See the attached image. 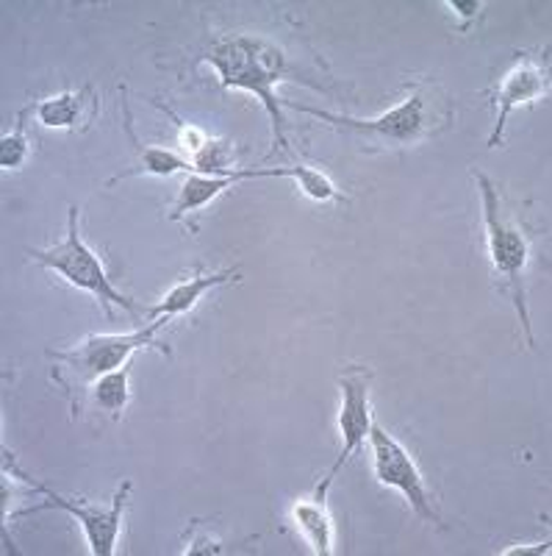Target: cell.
<instances>
[{
    "label": "cell",
    "instance_id": "obj_1",
    "mask_svg": "<svg viewBox=\"0 0 552 556\" xmlns=\"http://www.w3.org/2000/svg\"><path fill=\"white\" fill-rule=\"evenodd\" d=\"M197 62H206L217 70L222 89H242L264 103L272 126V153L278 148H290L286 142V121H283V101H278L275 87L281 81L308 84L306 73L292 62L290 51L267 34H226L208 45ZM311 87V84H308Z\"/></svg>",
    "mask_w": 552,
    "mask_h": 556
},
{
    "label": "cell",
    "instance_id": "obj_2",
    "mask_svg": "<svg viewBox=\"0 0 552 556\" xmlns=\"http://www.w3.org/2000/svg\"><path fill=\"white\" fill-rule=\"evenodd\" d=\"M286 109L308 114L314 121L331 123L339 131L352 134V137L367 148V151H389V148H414L420 142L439 137L447 131L452 123V103L450 96L436 81H416L408 89V96L402 98L397 106L389 112L361 121V117H350V114H333L328 109H311L300 106V103L283 101Z\"/></svg>",
    "mask_w": 552,
    "mask_h": 556
},
{
    "label": "cell",
    "instance_id": "obj_3",
    "mask_svg": "<svg viewBox=\"0 0 552 556\" xmlns=\"http://www.w3.org/2000/svg\"><path fill=\"white\" fill-rule=\"evenodd\" d=\"M475 181L480 190V215H484L491 270L500 281L502 295H509L514 304L516 320L525 331V342L534 348V326H530V312H527V265H530V253H534V235L514 215V208L505 203L500 187L486 173H475Z\"/></svg>",
    "mask_w": 552,
    "mask_h": 556
},
{
    "label": "cell",
    "instance_id": "obj_4",
    "mask_svg": "<svg viewBox=\"0 0 552 556\" xmlns=\"http://www.w3.org/2000/svg\"><path fill=\"white\" fill-rule=\"evenodd\" d=\"M164 326L167 320H153L145 329L128 331V334H89L87 340L67 351L48 348V359L53 362V379L69 395L73 409H84V399L89 395V387L94 381L112 370L131 365V356L142 348L156 345V337Z\"/></svg>",
    "mask_w": 552,
    "mask_h": 556
},
{
    "label": "cell",
    "instance_id": "obj_5",
    "mask_svg": "<svg viewBox=\"0 0 552 556\" xmlns=\"http://www.w3.org/2000/svg\"><path fill=\"white\" fill-rule=\"evenodd\" d=\"M28 256L37 265L48 267L59 278H64L69 287H76V290L98 298V304L103 306L106 317H114L112 306H119V309L128 312L131 317H142V320L147 317V306H139L133 298L123 295L112 285V278L106 276V267H103L101 256L84 242L81 231H78V206H69L67 235H64V240L51 248H31Z\"/></svg>",
    "mask_w": 552,
    "mask_h": 556
},
{
    "label": "cell",
    "instance_id": "obj_6",
    "mask_svg": "<svg viewBox=\"0 0 552 556\" xmlns=\"http://www.w3.org/2000/svg\"><path fill=\"white\" fill-rule=\"evenodd\" d=\"M3 470H7V476H12L14 481H23L31 493L42 495L44 498V504L34 506V509H26V515L42 513V509H62V513H67L69 518H76L78 523H81L84 538H87V545H89V554L92 556L117 554L119 531H123V515H126L128 498H131V490H133L131 479H123V484H119L117 493H114L112 504L98 506V504H89V501L67 498V495L56 493V490L44 484V481H37L34 476H28L26 470L20 468L9 451L3 454Z\"/></svg>",
    "mask_w": 552,
    "mask_h": 556
},
{
    "label": "cell",
    "instance_id": "obj_7",
    "mask_svg": "<svg viewBox=\"0 0 552 556\" xmlns=\"http://www.w3.org/2000/svg\"><path fill=\"white\" fill-rule=\"evenodd\" d=\"M372 445V468H375V479L383 486H391L402 498L408 501L411 513L422 520V523L441 526L439 506H436L434 493L427 490L425 479H422L420 468H416L414 456L408 454L402 443H397L389 431L381 424H372L370 431Z\"/></svg>",
    "mask_w": 552,
    "mask_h": 556
},
{
    "label": "cell",
    "instance_id": "obj_8",
    "mask_svg": "<svg viewBox=\"0 0 552 556\" xmlns=\"http://www.w3.org/2000/svg\"><path fill=\"white\" fill-rule=\"evenodd\" d=\"M370 381L372 370L364 365H350L342 370L339 387H342V406H339V437H342V451L325 479L317 484V495H328L331 484L336 481L339 470L345 468L347 462L356 454L364 451V443L370 440L372 431V412H370Z\"/></svg>",
    "mask_w": 552,
    "mask_h": 556
},
{
    "label": "cell",
    "instance_id": "obj_9",
    "mask_svg": "<svg viewBox=\"0 0 552 556\" xmlns=\"http://www.w3.org/2000/svg\"><path fill=\"white\" fill-rule=\"evenodd\" d=\"M547 96H550V62H547V56L541 59L534 56V53H519L497 81L495 128H491L486 146L500 148L511 114L519 106L536 103Z\"/></svg>",
    "mask_w": 552,
    "mask_h": 556
},
{
    "label": "cell",
    "instance_id": "obj_10",
    "mask_svg": "<svg viewBox=\"0 0 552 556\" xmlns=\"http://www.w3.org/2000/svg\"><path fill=\"white\" fill-rule=\"evenodd\" d=\"M247 178H292V167H270V170H236L233 176H189L187 181L181 184V190H178L176 201H172L170 215L167 220L178 223L189 215H197L201 208H206L214 198H220L222 192L231 190L233 184L247 181Z\"/></svg>",
    "mask_w": 552,
    "mask_h": 556
},
{
    "label": "cell",
    "instance_id": "obj_11",
    "mask_svg": "<svg viewBox=\"0 0 552 556\" xmlns=\"http://www.w3.org/2000/svg\"><path fill=\"white\" fill-rule=\"evenodd\" d=\"M119 92H123V112H126V134H128V139H131L133 151H137V159H133L131 170L114 176L112 181H106V187H112V184H117V181H128V178H137V176L170 178V176H176V173H189V176H195L197 173L195 165H192L187 156H181V153L170 151V148L142 146V142H139L137 131H133L131 106H128V101H126V87L119 89Z\"/></svg>",
    "mask_w": 552,
    "mask_h": 556
},
{
    "label": "cell",
    "instance_id": "obj_12",
    "mask_svg": "<svg viewBox=\"0 0 552 556\" xmlns=\"http://www.w3.org/2000/svg\"><path fill=\"white\" fill-rule=\"evenodd\" d=\"M39 126L59 128V131H87L89 123L98 114V96L92 84H84L78 92H62V96L44 98L34 103Z\"/></svg>",
    "mask_w": 552,
    "mask_h": 556
},
{
    "label": "cell",
    "instance_id": "obj_13",
    "mask_svg": "<svg viewBox=\"0 0 552 556\" xmlns=\"http://www.w3.org/2000/svg\"><path fill=\"white\" fill-rule=\"evenodd\" d=\"M231 281H239V270H233V267H228V270H217V273H208V276H192L187 278V281H181V285L172 287L167 295L158 301L156 306H147V323L153 320H167L172 323L176 317L187 315V312H192L197 306V301H201L206 292L217 290V287L222 285H231Z\"/></svg>",
    "mask_w": 552,
    "mask_h": 556
},
{
    "label": "cell",
    "instance_id": "obj_14",
    "mask_svg": "<svg viewBox=\"0 0 552 556\" xmlns=\"http://www.w3.org/2000/svg\"><path fill=\"white\" fill-rule=\"evenodd\" d=\"M328 495H311L300 498L292 506V523L300 531V538L317 556L336 554V526H333L331 513H328Z\"/></svg>",
    "mask_w": 552,
    "mask_h": 556
},
{
    "label": "cell",
    "instance_id": "obj_15",
    "mask_svg": "<svg viewBox=\"0 0 552 556\" xmlns=\"http://www.w3.org/2000/svg\"><path fill=\"white\" fill-rule=\"evenodd\" d=\"M89 399H92V404L101 412H108V415L117 417L119 412L126 409L128 401H131V365L112 370V374L94 381L89 387Z\"/></svg>",
    "mask_w": 552,
    "mask_h": 556
},
{
    "label": "cell",
    "instance_id": "obj_16",
    "mask_svg": "<svg viewBox=\"0 0 552 556\" xmlns=\"http://www.w3.org/2000/svg\"><path fill=\"white\" fill-rule=\"evenodd\" d=\"M34 114V103L23 106L17 112V121H14V128L9 134H3L0 139V167L3 170H20L26 165V159L31 156V142L26 137L28 117Z\"/></svg>",
    "mask_w": 552,
    "mask_h": 556
},
{
    "label": "cell",
    "instance_id": "obj_17",
    "mask_svg": "<svg viewBox=\"0 0 552 556\" xmlns=\"http://www.w3.org/2000/svg\"><path fill=\"white\" fill-rule=\"evenodd\" d=\"M292 178L297 181V187H300L303 192H306L311 201H342V192L339 187L331 181V178L325 176V173L314 170V167L308 165H295L292 167Z\"/></svg>",
    "mask_w": 552,
    "mask_h": 556
},
{
    "label": "cell",
    "instance_id": "obj_18",
    "mask_svg": "<svg viewBox=\"0 0 552 556\" xmlns=\"http://www.w3.org/2000/svg\"><path fill=\"white\" fill-rule=\"evenodd\" d=\"M226 543L217 538H211L206 529H203V523H197L195 520V534H187V548H183V554L189 556H197V554H226Z\"/></svg>",
    "mask_w": 552,
    "mask_h": 556
},
{
    "label": "cell",
    "instance_id": "obj_19",
    "mask_svg": "<svg viewBox=\"0 0 552 556\" xmlns=\"http://www.w3.org/2000/svg\"><path fill=\"white\" fill-rule=\"evenodd\" d=\"M445 7L461 20V31H464V28H470V23L480 17L486 3L484 0H445Z\"/></svg>",
    "mask_w": 552,
    "mask_h": 556
},
{
    "label": "cell",
    "instance_id": "obj_20",
    "mask_svg": "<svg viewBox=\"0 0 552 556\" xmlns=\"http://www.w3.org/2000/svg\"><path fill=\"white\" fill-rule=\"evenodd\" d=\"M514 554H550V540L539 545H514V548L502 551V556H514Z\"/></svg>",
    "mask_w": 552,
    "mask_h": 556
}]
</instances>
